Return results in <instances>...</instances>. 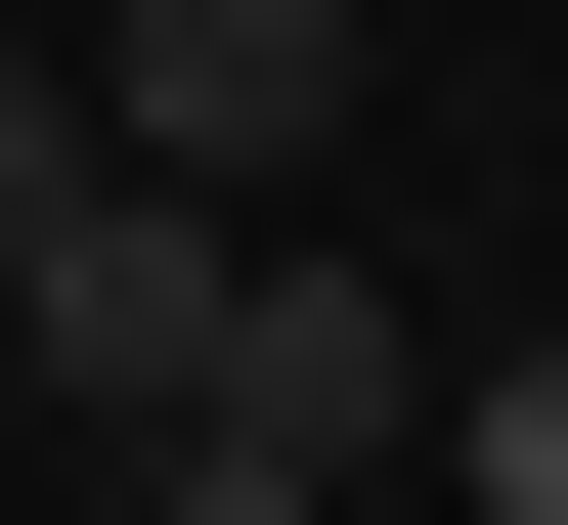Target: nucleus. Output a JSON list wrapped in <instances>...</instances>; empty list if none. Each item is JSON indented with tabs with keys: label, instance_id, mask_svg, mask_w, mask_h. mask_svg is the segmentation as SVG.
<instances>
[{
	"label": "nucleus",
	"instance_id": "1",
	"mask_svg": "<svg viewBox=\"0 0 568 525\" xmlns=\"http://www.w3.org/2000/svg\"><path fill=\"white\" fill-rule=\"evenodd\" d=\"M88 88V175H132V220H263L306 132H351V0H132V44H44Z\"/></svg>",
	"mask_w": 568,
	"mask_h": 525
},
{
	"label": "nucleus",
	"instance_id": "2",
	"mask_svg": "<svg viewBox=\"0 0 568 525\" xmlns=\"http://www.w3.org/2000/svg\"><path fill=\"white\" fill-rule=\"evenodd\" d=\"M219 438L394 482V438H437V306H394V263H263V306H219Z\"/></svg>",
	"mask_w": 568,
	"mask_h": 525
},
{
	"label": "nucleus",
	"instance_id": "3",
	"mask_svg": "<svg viewBox=\"0 0 568 525\" xmlns=\"http://www.w3.org/2000/svg\"><path fill=\"white\" fill-rule=\"evenodd\" d=\"M88 220H132V175H88V88H44V44H0V306H44Z\"/></svg>",
	"mask_w": 568,
	"mask_h": 525
},
{
	"label": "nucleus",
	"instance_id": "4",
	"mask_svg": "<svg viewBox=\"0 0 568 525\" xmlns=\"http://www.w3.org/2000/svg\"><path fill=\"white\" fill-rule=\"evenodd\" d=\"M437 438H481V525H568V351H481V394H437Z\"/></svg>",
	"mask_w": 568,
	"mask_h": 525
}]
</instances>
